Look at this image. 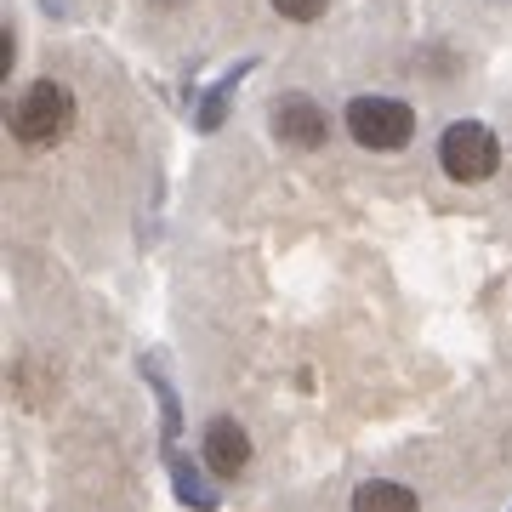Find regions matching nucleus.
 <instances>
[{
    "label": "nucleus",
    "mask_w": 512,
    "mask_h": 512,
    "mask_svg": "<svg viewBox=\"0 0 512 512\" xmlns=\"http://www.w3.org/2000/svg\"><path fill=\"white\" fill-rule=\"evenodd\" d=\"M256 63H239L234 74H222L217 86H211V97H205L200 103V131H217L222 120H228V103H234V92H239V80H245V74H251Z\"/></svg>",
    "instance_id": "obj_8"
},
{
    "label": "nucleus",
    "mask_w": 512,
    "mask_h": 512,
    "mask_svg": "<svg viewBox=\"0 0 512 512\" xmlns=\"http://www.w3.org/2000/svg\"><path fill=\"white\" fill-rule=\"evenodd\" d=\"M74 114H80V103H74V92L63 80H35V86L12 103V137L29 143V148H52V143L69 137Z\"/></svg>",
    "instance_id": "obj_1"
},
{
    "label": "nucleus",
    "mask_w": 512,
    "mask_h": 512,
    "mask_svg": "<svg viewBox=\"0 0 512 512\" xmlns=\"http://www.w3.org/2000/svg\"><path fill=\"white\" fill-rule=\"evenodd\" d=\"M143 376L154 382V393H160V421H165V444H177V433H183V410H177V387L165 382V370L154 365V359H143Z\"/></svg>",
    "instance_id": "obj_9"
},
{
    "label": "nucleus",
    "mask_w": 512,
    "mask_h": 512,
    "mask_svg": "<svg viewBox=\"0 0 512 512\" xmlns=\"http://www.w3.org/2000/svg\"><path fill=\"white\" fill-rule=\"evenodd\" d=\"M325 6H330V0H274V12H279V18H291V23L325 18Z\"/></svg>",
    "instance_id": "obj_10"
},
{
    "label": "nucleus",
    "mask_w": 512,
    "mask_h": 512,
    "mask_svg": "<svg viewBox=\"0 0 512 512\" xmlns=\"http://www.w3.org/2000/svg\"><path fill=\"white\" fill-rule=\"evenodd\" d=\"M348 131H353V143L370 148V154H393V148H404L416 137V109L399 103V97H353Z\"/></svg>",
    "instance_id": "obj_2"
},
{
    "label": "nucleus",
    "mask_w": 512,
    "mask_h": 512,
    "mask_svg": "<svg viewBox=\"0 0 512 512\" xmlns=\"http://www.w3.org/2000/svg\"><path fill=\"white\" fill-rule=\"evenodd\" d=\"M353 512H421L416 490L410 484H393V478H370L353 490Z\"/></svg>",
    "instance_id": "obj_6"
},
{
    "label": "nucleus",
    "mask_w": 512,
    "mask_h": 512,
    "mask_svg": "<svg viewBox=\"0 0 512 512\" xmlns=\"http://www.w3.org/2000/svg\"><path fill=\"white\" fill-rule=\"evenodd\" d=\"M171 473H177V501L183 507H194V512H217V490L200 478V467L194 461H183V456H171Z\"/></svg>",
    "instance_id": "obj_7"
},
{
    "label": "nucleus",
    "mask_w": 512,
    "mask_h": 512,
    "mask_svg": "<svg viewBox=\"0 0 512 512\" xmlns=\"http://www.w3.org/2000/svg\"><path fill=\"white\" fill-rule=\"evenodd\" d=\"M154 6H177V0H154Z\"/></svg>",
    "instance_id": "obj_11"
},
{
    "label": "nucleus",
    "mask_w": 512,
    "mask_h": 512,
    "mask_svg": "<svg viewBox=\"0 0 512 512\" xmlns=\"http://www.w3.org/2000/svg\"><path fill=\"white\" fill-rule=\"evenodd\" d=\"M439 165L456 183H484V177H495V165H501V143H495L490 126L456 120V126H444V137H439Z\"/></svg>",
    "instance_id": "obj_3"
},
{
    "label": "nucleus",
    "mask_w": 512,
    "mask_h": 512,
    "mask_svg": "<svg viewBox=\"0 0 512 512\" xmlns=\"http://www.w3.org/2000/svg\"><path fill=\"white\" fill-rule=\"evenodd\" d=\"M274 137L291 148H325L330 143V114L308 92H291L274 103Z\"/></svg>",
    "instance_id": "obj_4"
},
{
    "label": "nucleus",
    "mask_w": 512,
    "mask_h": 512,
    "mask_svg": "<svg viewBox=\"0 0 512 512\" xmlns=\"http://www.w3.org/2000/svg\"><path fill=\"white\" fill-rule=\"evenodd\" d=\"M205 467L217 478H239L245 467H251V433L239 427V421L217 416L211 427H205Z\"/></svg>",
    "instance_id": "obj_5"
}]
</instances>
